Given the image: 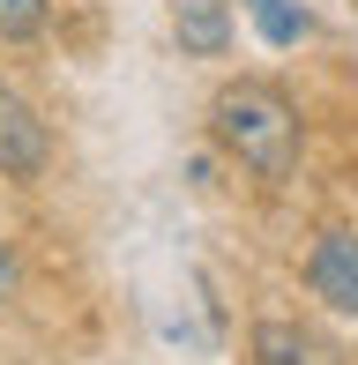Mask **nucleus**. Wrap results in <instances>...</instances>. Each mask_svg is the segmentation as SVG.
<instances>
[{
    "mask_svg": "<svg viewBox=\"0 0 358 365\" xmlns=\"http://www.w3.org/2000/svg\"><path fill=\"white\" fill-rule=\"evenodd\" d=\"M45 164H53V135H45V120L0 82V179H38Z\"/></svg>",
    "mask_w": 358,
    "mask_h": 365,
    "instance_id": "nucleus-3",
    "label": "nucleus"
},
{
    "mask_svg": "<svg viewBox=\"0 0 358 365\" xmlns=\"http://www.w3.org/2000/svg\"><path fill=\"white\" fill-rule=\"evenodd\" d=\"M247 8H254V23H262L269 45H299L306 38V15L291 8V0H247Z\"/></svg>",
    "mask_w": 358,
    "mask_h": 365,
    "instance_id": "nucleus-6",
    "label": "nucleus"
},
{
    "mask_svg": "<svg viewBox=\"0 0 358 365\" xmlns=\"http://www.w3.org/2000/svg\"><path fill=\"white\" fill-rule=\"evenodd\" d=\"M224 38H232V23H224V0H179V45H187V53L217 60Z\"/></svg>",
    "mask_w": 358,
    "mask_h": 365,
    "instance_id": "nucleus-5",
    "label": "nucleus"
},
{
    "mask_svg": "<svg viewBox=\"0 0 358 365\" xmlns=\"http://www.w3.org/2000/svg\"><path fill=\"white\" fill-rule=\"evenodd\" d=\"M247 358L254 365H344L336 343H321L314 328H299V321H262L254 343H247Z\"/></svg>",
    "mask_w": 358,
    "mask_h": 365,
    "instance_id": "nucleus-4",
    "label": "nucleus"
},
{
    "mask_svg": "<svg viewBox=\"0 0 358 365\" xmlns=\"http://www.w3.org/2000/svg\"><path fill=\"white\" fill-rule=\"evenodd\" d=\"M0 298H15V254L0 246Z\"/></svg>",
    "mask_w": 358,
    "mask_h": 365,
    "instance_id": "nucleus-8",
    "label": "nucleus"
},
{
    "mask_svg": "<svg viewBox=\"0 0 358 365\" xmlns=\"http://www.w3.org/2000/svg\"><path fill=\"white\" fill-rule=\"evenodd\" d=\"M209 127H217V142L239 157V172H254L262 187H284L291 172H299V105H291L276 82H232V90H217V105H209Z\"/></svg>",
    "mask_w": 358,
    "mask_h": 365,
    "instance_id": "nucleus-1",
    "label": "nucleus"
},
{
    "mask_svg": "<svg viewBox=\"0 0 358 365\" xmlns=\"http://www.w3.org/2000/svg\"><path fill=\"white\" fill-rule=\"evenodd\" d=\"M306 291L358 321V231H321L306 254Z\"/></svg>",
    "mask_w": 358,
    "mask_h": 365,
    "instance_id": "nucleus-2",
    "label": "nucleus"
},
{
    "mask_svg": "<svg viewBox=\"0 0 358 365\" xmlns=\"http://www.w3.org/2000/svg\"><path fill=\"white\" fill-rule=\"evenodd\" d=\"M45 30V0H0V38H38Z\"/></svg>",
    "mask_w": 358,
    "mask_h": 365,
    "instance_id": "nucleus-7",
    "label": "nucleus"
}]
</instances>
